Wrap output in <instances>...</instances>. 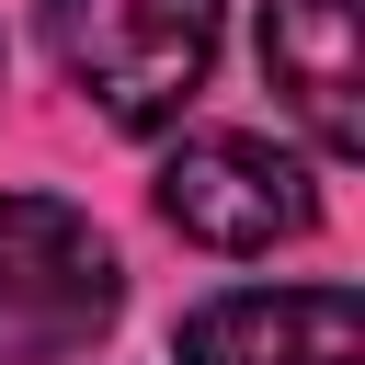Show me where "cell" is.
<instances>
[{"mask_svg":"<svg viewBox=\"0 0 365 365\" xmlns=\"http://www.w3.org/2000/svg\"><path fill=\"white\" fill-rule=\"evenodd\" d=\"M125 262L68 194H0V365H68L114 331Z\"/></svg>","mask_w":365,"mask_h":365,"instance_id":"obj_1","label":"cell"},{"mask_svg":"<svg viewBox=\"0 0 365 365\" xmlns=\"http://www.w3.org/2000/svg\"><path fill=\"white\" fill-rule=\"evenodd\" d=\"M46 46L114 125H171L217 68V0H46Z\"/></svg>","mask_w":365,"mask_h":365,"instance_id":"obj_2","label":"cell"},{"mask_svg":"<svg viewBox=\"0 0 365 365\" xmlns=\"http://www.w3.org/2000/svg\"><path fill=\"white\" fill-rule=\"evenodd\" d=\"M160 217L205 251H274L319 228V182L262 137H182L160 160Z\"/></svg>","mask_w":365,"mask_h":365,"instance_id":"obj_3","label":"cell"},{"mask_svg":"<svg viewBox=\"0 0 365 365\" xmlns=\"http://www.w3.org/2000/svg\"><path fill=\"white\" fill-rule=\"evenodd\" d=\"M182 365H365L354 285H251L182 319Z\"/></svg>","mask_w":365,"mask_h":365,"instance_id":"obj_4","label":"cell"},{"mask_svg":"<svg viewBox=\"0 0 365 365\" xmlns=\"http://www.w3.org/2000/svg\"><path fill=\"white\" fill-rule=\"evenodd\" d=\"M262 80L297 103V125L354 160L365 114H354V0H262Z\"/></svg>","mask_w":365,"mask_h":365,"instance_id":"obj_5","label":"cell"},{"mask_svg":"<svg viewBox=\"0 0 365 365\" xmlns=\"http://www.w3.org/2000/svg\"><path fill=\"white\" fill-rule=\"evenodd\" d=\"M0 80H11V46H0Z\"/></svg>","mask_w":365,"mask_h":365,"instance_id":"obj_6","label":"cell"}]
</instances>
